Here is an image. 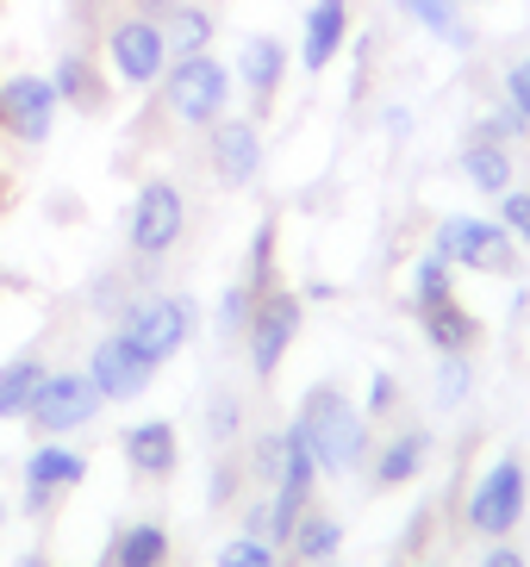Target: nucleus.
I'll list each match as a JSON object with an SVG mask.
<instances>
[{"label":"nucleus","instance_id":"nucleus-5","mask_svg":"<svg viewBox=\"0 0 530 567\" xmlns=\"http://www.w3.org/2000/svg\"><path fill=\"white\" fill-rule=\"evenodd\" d=\"M182 237H187V194L169 175H150L132 200V218H125V244H132L137 262H163Z\"/></svg>","mask_w":530,"mask_h":567},{"label":"nucleus","instance_id":"nucleus-32","mask_svg":"<svg viewBox=\"0 0 530 567\" xmlns=\"http://www.w3.org/2000/svg\"><path fill=\"white\" fill-rule=\"evenodd\" d=\"M249 306H256V293H249L244 281H232V287H225V300H218V337H244Z\"/></svg>","mask_w":530,"mask_h":567},{"label":"nucleus","instance_id":"nucleus-12","mask_svg":"<svg viewBox=\"0 0 530 567\" xmlns=\"http://www.w3.org/2000/svg\"><path fill=\"white\" fill-rule=\"evenodd\" d=\"M206 168H213L218 187H249L263 175V125L249 113L206 125Z\"/></svg>","mask_w":530,"mask_h":567},{"label":"nucleus","instance_id":"nucleus-14","mask_svg":"<svg viewBox=\"0 0 530 567\" xmlns=\"http://www.w3.org/2000/svg\"><path fill=\"white\" fill-rule=\"evenodd\" d=\"M50 87H57V101H63L69 113H82V118H100L113 106V82H106V69H100V56L88 51V44H69V51L57 56Z\"/></svg>","mask_w":530,"mask_h":567},{"label":"nucleus","instance_id":"nucleus-7","mask_svg":"<svg viewBox=\"0 0 530 567\" xmlns=\"http://www.w3.org/2000/svg\"><path fill=\"white\" fill-rule=\"evenodd\" d=\"M437 256H444L449 268H475V275H518V244L506 225H493V218H462L449 213L444 225H437Z\"/></svg>","mask_w":530,"mask_h":567},{"label":"nucleus","instance_id":"nucleus-33","mask_svg":"<svg viewBox=\"0 0 530 567\" xmlns=\"http://www.w3.org/2000/svg\"><path fill=\"white\" fill-rule=\"evenodd\" d=\"M206 431H213V443H232V436L244 431V412H237V393H213V405H206Z\"/></svg>","mask_w":530,"mask_h":567},{"label":"nucleus","instance_id":"nucleus-40","mask_svg":"<svg viewBox=\"0 0 530 567\" xmlns=\"http://www.w3.org/2000/svg\"><path fill=\"white\" fill-rule=\"evenodd\" d=\"M418 567H444V561H418Z\"/></svg>","mask_w":530,"mask_h":567},{"label":"nucleus","instance_id":"nucleus-37","mask_svg":"<svg viewBox=\"0 0 530 567\" xmlns=\"http://www.w3.org/2000/svg\"><path fill=\"white\" fill-rule=\"evenodd\" d=\"M237 481H244V462H218V474H213V505H232V493H237Z\"/></svg>","mask_w":530,"mask_h":567},{"label":"nucleus","instance_id":"nucleus-34","mask_svg":"<svg viewBox=\"0 0 530 567\" xmlns=\"http://www.w3.org/2000/svg\"><path fill=\"white\" fill-rule=\"evenodd\" d=\"M499 225L512 231V244H530V187L499 194Z\"/></svg>","mask_w":530,"mask_h":567},{"label":"nucleus","instance_id":"nucleus-21","mask_svg":"<svg viewBox=\"0 0 530 567\" xmlns=\"http://www.w3.org/2000/svg\"><path fill=\"white\" fill-rule=\"evenodd\" d=\"M462 175H468V187H481V194H512V182H518L512 144H481V137H468L462 144Z\"/></svg>","mask_w":530,"mask_h":567},{"label":"nucleus","instance_id":"nucleus-23","mask_svg":"<svg viewBox=\"0 0 530 567\" xmlns=\"http://www.w3.org/2000/svg\"><path fill=\"white\" fill-rule=\"evenodd\" d=\"M399 13L418 19L431 38H444L449 51H475V25H468L462 0H399Z\"/></svg>","mask_w":530,"mask_h":567},{"label":"nucleus","instance_id":"nucleus-31","mask_svg":"<svg viewBox=\"0 0 530 567\" xmlns=\"http://www.w3.org/2000/svg\"><path fill=\"white\" fill-rule=\"evenodd\" d=\"M244 474L256 486L282 481V436H256V443H249V455H244Z\"/></svg>","mask_w":530,"mask_h":567},{"label":"nucleus","instance_id":"nucleus-22","mask_svg":"<svg viewBox=\"0 0 530 567\" xmlns=\"http://www.w3.org/2000/svg\"><path fill=\"white\" fill-rule=\"evenodd\" d=\"M337 549H344V524H337L332 512H306L294 524V536H287V561H294V567L337 561Z\"/></svg>","mask_w":530,"mask_h":567},{"label":"nucleus","instance_id":"nucleus-25","mask_svg":"<svg viewBox=\"0 0 530 567\" xmlns=\"http://www.w3.org/2000/svg\"><path fill=\"white\" fill-rule=\"evenodd\" d=\"M431 462V431H399L381 455H375V486H406L418 481V467Z\"/></svg>","mask_w":530,"mask_h":567},{"label":"nucleus","instance_id":"nucleus-24","mask_svg":"<svg viewBox=\"0 0 530 567\" xmlns=\"http://www.w3.org/2000/svg\"><path fill=\"white\" fill-rule=\"evenodd\" d=\"M44 374H50V368H44V355H38V350L0 362V417H26V412H32Z\"/></svg>","mask_w":530,"mask_h":567},{"label":"nucleus","instance_id":"nucleus-6","mask_svg":"<svg viewBox=\"0 0 530 567\" xmlns=\"http://www.w3.org/2000/svg\"><path fill=\"white\" fill-rule=\"evenodd\" d=\"M299 318H306V306H299L294 287H268V293H256L249 324H244L249 374H256V381H275V374H282L287 350H294V337H299Z\"/></svg>","mask_w":530,"mask_h":567},{"label":"nucleus","instance_id":"nucleus-2","mask_svg":"<svg viewBox=\"0 0 530 567\" xmlns=\"http://www.w3.org/2000/svg\"><path fill=\"white\" fill-rule=\"evenodd\" d=\"M100 51H106V69L119 75V87H137V94H150V87L163 82V69H169L163 19L137 13L132 0H125L119 13L100 19Z\"/></svg>","mask_w":530,"mask_h":567},{"label":"nucleus","instance_id":"nucleus-35","mask_svg":"<svg viewBox=\"0 0 530 567\" xmlns=\"http://www.w3.org/2000/svg\"><path fill=\"white\" fill-rule=\"evenodd\" d=\"M506 106L530 125V56H518V63L506 69Z\"/></svg>","mask_w":530,"mask_h":567},{"label":"nucleus","instance_id":"nucleus-16","mask_svg":"<svg viewBox=\"0 0 530 567\" xmlns=\"http://www.w3.org/2000/svg\"><path fill=\"white\" fill-rule=\"evenodd\" d=\"M349 25H356V0H313L306 32H299V69H306V75H325V69L344 56Z\"/></svg>","mask_w":530,"mask_h":567},{"label":"nucleus","instance_id":"nucleus-4","mask_svg":"<svg viewBox=\"0 0 530 567\" xmlns=\"http://www.w3.org/2000/svg\"><path fill=\"white\" fill-rule=\"evenodd\" d=\"M194 318H200V306L187 300V293H137V300L119 312V331H125V343H132L144 362L163 368L187 350Z\"/></svg>","mask_w":530,"mask_h":567},{"label":"nucleus","instance_id":"nucleus-26","mask_svg":"<svg viewBox=\"0 0 530 567\" xmlns=\"http://www.w3.org/2000/svg\"><path fill=\"white\" fill-rule=\"evenodd\" d=\"M275 237H282V218L268 213L263 225H256V237H249V262H244L249 293H268V287H275Z\"/></svg>","mask_w":530,"mask_h":567},{"label":"nucleus","instance_id":"nucleus-8","mask_svg":"<svg viewBox=\"0 0 530 567\" xmlns=\"http://www.w3.org/2000/svg\"><path fill=\"white\" fill-rule=\"evenodd\" d=\"M100 405L106 400H100V386L88 381V368H50L32 412H26V424H32L38 436H69V431H82V424H94Z\"/></svg>","mask_w":530,"mask_h":567},{"label":"nucleus","instance_id":"nucleus-17","mask_svg":"<svg viewBox=\"0 0 530 567\" xmlns=\"http://www.w3.org/2000/svg\"><path fill=\"white\" fill-rule=\"evenodd\" d=\"M119 450H125V467H132L137 481H169V474L182 467V443H175V424H169V417L132 424V431L119 436Z\"/></svg>","mask_w":530,"mask_h":567},{"label":"nucleus","instance_id":"nucleus-18","mask_svg":"<svg viewBox=\"0 0 530 567\" xmlns=\"http://www.w3.org/2000/svg\"><path fill=\"white\" fill-rule=\"evenodd\" d=\"M169 561H175V543L156 517H137V524L113 530V543L100 555V567H169Z\"/></svg>","mask_w":530,"mask_h":567},{"label":"nucleus","instance_id":"nucleus-36","mask_svg":"<svg viewBox=\"0 0 530 567\" xmlns=\"http://www.w3.org/2000/svg\"><path fill=\"white\" fill-rule=\"evenodd\" d=\"M394 405H399V381L394 374H375V386H368V417L394 412Z\"/></svg>","mask_w":530,"mask_h":567},{"label":"nucleus","instance_id":"nucleus-3","mask_svg":"<svg viewBox=\"0 0 530 567\" xmlns=\"http://www.w3.org/2000/svg\"><path fill=\"white\" fill-rule=\"evenodd\" d=\"M232 69L218 63L213 51L200 56H182V63L163 69V82H156V94H163V113L175 118V125H194V132H206V125H218L225 118V106H232Z\"/></svg>","mask_w":530,"mask_h":567},{"label":"nucleus","instance_id":"nucleus-20","mask_svg":"<svg viewBox=\"0 0 530 567\" xmlns=\"http://www.w3.org/2000/svg\"><path fill=\"white\" fill-rule=\"evenodd\" d=\"M213 32H218V19H213V7H206V0H169V13H163L169 63H182V56L213 51Z\"/></svg>","mask_w":530,"mask_h":567},{"label":"nucleus","instance_id":"nucleus-30","mask_svg":"<svg viewBox=\"0 0 530 567\" xmlns=\"http://www.w3.org/2000/svg\"><path fill=\"white\" fill-rule=\"evenodd\" d=\"M468 381H475V368H468V355H444L437 362V405H462L468 400Z\"/></svg>","mask_w":530,"mask_h":567},{"label":"nucleus","instance_id":"nucleus-38","mask_svg":"<svg viewBox=\"0 0 530 567\" xmlns=\"http://www.w3.org/2000/svg\"><path fill=\"white\" fill-rule=\"evenodd\" d=\"M481 567H530V561H524V555H518V549H506V543H493Z\"/></svg>","mask_w":530,"mask_h":567},{"label":"nucleus","instance_id":"nucleus-10","mask_svg":"<svg viewBox=\"0 0 530 567\" xmlns=\"http://www.w3.org/2000/svg\"><path fill=\"white\" fill-rule=\"evenodd\" d=\"M57 106L63 101H57L50 75H7L0 82V132L13 144H26V151H38L57 132Z\"/></svg>","mask_w":530,"mask_h":567},{"label":"nucleus","instance_id":"nucleus-11","mask_svg":"<svg viewBox=\"0 0 530 567\" xmlns=\"http://www.w3.org/2000/svg\"><path fill=\"white\" fill-rule=\"evenodd\" d=\"M19 474H26V499H19V505H26V517H50L63 493H75V486L88 481V455L69 450V443H57V436H44V443L26 455Z\"/></svg>","mask_w":530,"mask_h":567},{"label":"nucleus","instance_id":"nucleus-27","mask_svg":"<svg viewBox=\"0 0 530 567\" xmlns=\"http://www.w3.org/2000/svg\"><path fill=\"white\" fill-rule=\"evenodd\" d=\"M456 293V281H449V262L444 256H425V262L412 268V312H425V306H437V300H449Z\"/></svg>","mask_w":530,"mask_h":567},{"label":"nucleus","instance_id":"nucleus-9","mask_svg":"<svg viewBox=\"0 0 530 567\" xmlns=\"http://www.w3.org/2000/svg\"><path fill=\"white\" fill-rule=\"evenodd\" d=\"M524 499H530L524 462H518V455H499L481 481H475V499H468V530L493 536V543H499V536H512L518 524H524Z\"/></svg>","mask_w":530,"mask_h":567},{"label":"nucleus","instance_id":"nucleus-15","mask_svg":"<svg viewBox=\"0 0 530 567\" xmlns=\"http://www.w3.org/2000/svg\"><path fill=\"white\" fill-rule=\"evenodd\" d=\"M237 82H244V94H249V118L263 125V113L275 106V94H282V82H287L282 38H268V32L244 38V44H237Z\"/></svg>","mask_w":530,"mask_h":567},{"label":"nucleus","instance_id":"nucleus-1","mask_svg":"<svg viewBox=\"0 0 530 567\" xmlns=\"http://www.w3.org/2000/svg\"><path fill=\"white\" fill-rule=\"evenodd\" d=\"M294 424L306 431V443H313L318 474H349V467L368 462V412H356L332 381H318L313 393L299 400Z\"/></svg>","mask_w":530,"mask_h":567},{"label":"nucleus","instance_id":"nucleus-13","mask_svg":"<svg viewBox=\"0 0 530 567\" xmlns=\"http://www.w3.org/2000/svg\"><path fill=\"white\" fill-rule=\"evenodd\" d=\"M88 381L100 386V400L106 405H125V400H137V393L156 381V362H144V355L125 343V331H106L94 343V355H88Z\"/></svg>","mask_w":530,"mask_h":567},{"label":"nucleus","instance_id":"nucleus-28","mask_svg":"<svg viewBox=\"0 0 530 567\" xmlns=\"http://www.w3.org/2000/svg\"><path fill=\"white\" fill-rule=\"evenodd\" d=\"M468 137H481V144H518V137H530V125L512 106H487V113L468 125Z\"/></svg>","mask_w":530,"mask_h":567},{"label":"nucleus","instance_id":"nucleus-39","mask_svg":"<svg viewBox=\"0 0 530 567\" xmlns=\"http://www.w3.org/2000/svg\"><path fill=\"white\" fill-rule=\"evenodd\" d=\"M19 567H50V561H44V555L32 549V555H19Z\"/></svg>","mask_w":530,"mask_h":567},{"label":"nucleus","instance_id":"nucleus-19","mask_svg":"<svg viewBox=\"0 0 530 567\" xmlns=\"http://www.w3.org/2000/svg\"><path fill=\"white\" fill-rule=\"evenodd\" d=\"M418 324H425V343H431L437 355H468L475 343H481V331H487V324L468 312L456 293H449V300H437V306H425V312H418Z\"/></svg>","mask_w":530,"mask_h":567},{"label":"nucleus","instance_id":"nucleus-41","mask_svg":"<svg viewBox=\"0 0 530 567\" xmlns=\"http://www.w3.org/2000/svg\"><path fill=\"white\" fill-rule=\"evenodd\" d=\"M318 567H332V561H318Z\"/></svg>","mask_w":530,"mask_h":567},{"label":"nucleus","instance_id":"nucleus-29","mask_svg":"<svg viewBox=\"0 0 530 567\" xmlns=\"http://www.w3.org/2000/svg\"><path fill=\"white\" fill-rule=\"evenodd\" d=\"M218 567H282V555H275V543H263V536H232V543L218 549Z\"/></svg>","mask_w":530,"mask_h":567}]
</instances>
